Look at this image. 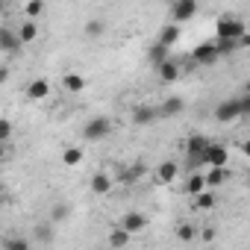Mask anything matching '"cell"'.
Masks as SVG:
<instances>
[{"mask_svg": "<svg viewBox=\"0 0 250 250\" xmlns=\"http://www.w3.org/2000/svg\"><path fill=\"white\" fill-rule=\"evenodd\" d=\"M85 85H88V80H85L83 74H77V71H68V74H62V88H65V91H71V94H80V91H85Z\"/></svg>", "mask_w": 250, "mask_h": 250, "instance_id": "e0dca14e", "label": "cell"}, {"mask_svg": "<svg viewBox=\"0 0 250 250\" xmlns=\"http://www.w3.org/2000/svg\"><path fill=\"white\" fill-rule=\"evenodd\" d=\"M168 50H171V47H165V44H159V42H153V44H150V62H153V68H156L159 62H165V59L171 56Z\"/></svg>", "mask_w": 250, "mask_h": 250, "instance_id": "484cf974", "label": "cell"}, {"mask_svg": "<svg viewBox=\"0 0 250 250\" xmlns=\"http://www.w3.org/2000/svg\"><path fill=\"white\" fill-rule=\"evenodd\" d=\"M6 6H9V0H0V15L6 12Z\"/></svg>", "mask_w": 250, "mask_h": 250, "instance_id": "d590c367", "label": "cell"}, {"mask_svg": "<svg viewBox=\"0 0 250 250\" xmlns=\"http://www.w3.org/2000/svg\"><path fill=\"white\" fill-rule=\"evenodd\" d=\"M177 177H180V165H177L174 159H168V162H162V165L156 168V174H153V183H156V186H171Z\"/></svg>", "mask_w": 250, "mask_h": 250, "instance_id": "9c48e42d", "label": "cell"}, {"mask_svg": "<svg viewBox=\"0 0 250 250\" xmlns=\"http://www.w3.org/2000/svg\"><path fill=\"white\" fill-rule=\"evenodd\" d=\"M238 109H241V118L250 115V94H241V97H238Z\"/></svg>", "mask_w": 250, "mask_h": 250, "instance_id": "836d02e7", "label": "cell"}, {"mask_svg": "<svg viewBox=\"0 0 250 250\" xmlns=\"http://www.w3.org/2000/svg\"><path fill=\"white\" fill-rule=\"evenodd\" d=\"M159 118V106H136L133 109V124L136 127H147Z\"/></svg>", "mask_w": 250, "mask_h": 250, "instance_id": "5bb4252c", "label": "cell"}, {"mask_svg": "<svg viewBox=\"0 0 250 250\" xmlns=\"http://www.w3.org/2000/svg\"><path fill=\"white\" fill-rule=\"evenodd\" d=\"M183 109H186V100H183V97H168V100L159 106V115H168V118H171V115H180Z\"/></svg>", "mask_w": 250, "mask_h": 250, "instance_id": "ffe728a7", "label": "cell"}, {"mask_svg": "<svg viewBox=\"0 0 250 250\" xmlns=\"http://www.w3.org/2000/svg\"><path fill=\"white\" fill-rule=\"evenodd\" d=\"M191 59H194L197 65H215L221 56H218V50H215V42H203V44H197V47L191 50Z\"/></svg>", "mask_w": 250, "mask_h": 250, "instance_id": "52a82bcc", "label": "cell"}, {"mask_svg": "<svg viewBox=\"0 0 250 250\" xmlns=\"http://www.w3.org/2000/svg\"><path fill=\"white\" fill-rule=\"evenodd\" d=\"M6 247L9 250H30V238H9Z\"/></svg>", "mask_w": 250, "mask_h": 250, "instance_id": "d6a6232c", "label": "cell"}, {"mask_svg": "<svg viewBox=\"0 0 250 250\" xmlns=\"http://www.w3.org/2000/svg\"><path fill=\"white\" fill-rule=\"evenodd\" d=\"M215 50H218V56H232L238 50V44H235V39H215Z\"/></svg>", "mask_w": 250, "mask_h": 250, "instance_id": "d4e9b609", "label": "cell"}, {"mask_svg": "<svg viewBox=\"0 0 250 250\" xmlns=\"http://www.w3.org/2000/svg\"><path fill=\"white\" fill-rule=\"evenodd\" d=\"M194 235H197V232H194L191 224H180V227H177V238H180V241H194Z\"/></svg>", "mask_w": 250, "mask_h": 250, "instance_id": "f546056e", "label": "cell"}, {"mask_svg": "<svg viewBox=\"0 0 250 250\" xmlns=\"http://www.w3.org/2000/svg\"><path fill=\"white\" fill-rule=\"evenodd\" d=\"M229 159V150L224 145H209L203 153H200V165L203 168H218V165H227Z\"/></svg>", "mask_w": 250, "mask_h": 250, "instance_id": "277c9868", "label": "cell"}, {"mask_svg": "<svg viewBox=\"0 0 250 250\" xmlns=\"http://www.w3.org/2000/svg\"><path fill=\"white\" fill-rule=\"evenodd\" d=\"M241 33H247V27H244V21L235 18V15H224V18H218V24H215V39H238Z\"/></svg>", "mask_w": 250, "mask_h": 250, "instance_id": "7a4b0ae2", "label": "cell"}, {"mask_svg": "<svg viewBox=\"0 0 250 250\" xmlns=\"http://www.w3.org/2000/svg\"><path fill=\"white\" fill-rule=\"evenodd\" d=\"M12 136H15V127H12V121H9V118H0V142L6 145Z\"/></svg>", "mask_w": 250, "mask_h": 250, "instance_id": "f1b7e54d", "label": "cell"}, {"mask_svg": "<svg viewBox=\"0 0 250 250\" xmlns=\"http://www.w3.org/2000/svg\"><path fill=\"white\" fill-rule=\"evenodd\" d=\"M197 0H174L171 3V21L174 24H186V21H191L194 15H197Z\"/></svg>", "mask_w": 250, "mask_h": 250, "instance_id": "3957f363", "label": "cell"}, {"mask_svg": "<svg viewBox=\"0 0 250 250\" xmlns=\"http://www.w3.org/2000/svg\"><path fill=\"white\" fill-rule=\"evenodd\" d=\"M112 130H115L112 118H106V115H97V118L85 121V127H83V139H85V142H103V139H106Z\"/></svg>", "mask_w": 250, "mask_h": 250, "instance_id": "6da1fadb", "label": "cell"}, {"mask_svg": "<svg viewBox=\"0 0 250 250\" xmlns=\"http://www.w3.org/2000/svg\"><path fill=\"white\" fill-rule=\"evenodd\" d=\"M24 15L30 21H39L44 15V0H27V3H24Z\"/></svg>", "mask_w": 250, "mask_h": 250, "instance_id": "603a6c76", "label": "cell"}, {"mask_svg": "<svg viewBox=\"0 0 250 250\" xmlns=\"http://www.w3.org/2000/svg\"><path fill=\"white\" fill-rule=\"evenodd\" d=\"M118 227H124L130 235H136V232H142V229L147 227V215H142V212H136V209H133V212H127V215L121 218V224H118Z\"/></svg>", "mask_w": 250, "mask_h": 250, "instance_id": "8fae6325", "label": "cell"}, {"mask_svg": "<svg viewBox=\"0 0 250 250\" xmlns=\"http://www.w3.org/2000/svg\"><path fill=\"white\" fill-rule=\"evenodd\" d=\"M15 33H18V42H21V44H33V42H39V21L24 18Z\"/></svg>", "mask_w": 250, "mask_h": 250, "instance_id": "2e32d148", "label": "cell"}, {"mask_svg": "<svg viewBox=\"0 0 250 250\" xmlns=\"http://www.w3.org/2000/svg\"><path fill=\"white\" fill-rule=\"evenodd\" d=\"M83 33H85V39H100V36L106 33V24H103L100 18H91V21L85 24V30H83Z\"/></svg>", "mask_w": 250, "mask_h": 250, "instance_id": "cb8c5ba5", "label": "cell"}, {"mask_svg": "<svg viewBox=\"0 0 250 250\" xmlns=\"http://www.w3.org/2000/svg\"><path fill=\"white\" fill-rule=\"evenodd\" d=\"M215 203H218V200H215V194H212L209 188H203V191H197V194H194V206H197L200 212H209V209H215Z\"/></svg>", "mask_w": 250, "mask_h": 250, "instance_id": "44dd1931", "label": "cell"}, {"mask_svg": "<svg viewBox=\"0 0 250 250\" xmlns=\"http://www.w3.org/2000/svg\"><path fill=\"white\" fill-rule=\"evenodd\" d=\"M83 159H85L83 147H65V150H62V165H65V168H77Z\"/></svg>", "mask_w": 250, "mask_h": 250, "instance_id": "d6986e66", "label": "cell"}, {"mask_svg": "<svg viewBox=\"0 0 250 250\" xmlns=\"http://www.w3.org/2000/svg\"><path fill=\"white\" fill-rule=\"evenodd\" d=\"M203 180H206V188H218V186H224L227 180H232V171H229L227 165L206 168V171H203Z\"/></svg>", "mask_w": 250, "mask_h": 250, "instance_id": "30bf717a", "label": "cell"}, {"mask_svg": "<svg viewBox=\"0 0 250 250\" xmlns=\"http://www.w3.org/2000/svg\"><path fill=\"white\" fill-rule=\"evenodd\" d=\"M6 80H9V68L0 65V85H6Z\"/></svg>", "mask_w": 250, "mask_h": 250, "instance_id": "e575fe53", "label": "cell"}, {"mask_svg": "<svg viewBox=\"0 0 250 250\" xmlns=\"http://www.w3.org/2000/svg\"><path fill=\"white\" fill-rule=\"evenodd\" d=\"M206 188V180H203V174H191L188 180H186V194H197V191H203Z\"/></svg>", "mask_w": 250, "mask_h": 250, "instance_id": "4316f807", "label": "cell"}, {"mask_svg": "<svg viewBox=\"0 0 250 250\" xmlns=\"http://www.w3.org/2000/svg\"><path fill=\"white\" fill-rule=\"evenodd\" d=\"M180 39H183V24H174V21H171V24H165V27L159 30V36H156V42H159V44H165V47H174Z\"/></svg>", "mask_w": 250, "mask_h": 250, "instance_id": "7c38bea8", "label": "cell"}, {"mask_svg": "<svg viewBox=\"0 0 250 250\" xmlns=\"http://www.w3.org/2000/svg\"><path fill=\"white\" fill-rule=\"evenodd\" d=\"M142 174H145V168H142V165H139V168H133V171H124L121 183H127V186H130V183H136V180H139Z\"/></svg>", "mask_w": 250, "mask_h": 250, "instance_id": "1f68e13d", "label": "cell"}, {"mask_svg": "<svg viewBox=\"0 0 250 250\" xmlns=\"http://www.w3.org/2000/svg\"><path fill=\"white\" fill-rule=\"evenodd\" d=\"M156 74H159V80L165 83V85H171V83H177L180 80V74H183V68H180V62L177 59H165V62H159L156 65Z\"/></svg>", "mask_w": 250, "mask_h": 250, "instance_id": "ba28073f", "label": "cell"}, {"mask_svg": "<svg viewBox=\"0 0 250 250\" xmlns=\"http://www.w3.org/2000/svg\"><path fill=\"white\" fill-rule=\"evenodd\" d=\"M168 3H174V0H168Z\"/></svg>", "mask_w": 250, "mask_h": 250, "instance_id": "74e56055", "label": "cell"}, {"mask_svg": "<svg viewBox=\"0 0 250 250\" xmlns=\"http://www.w3.org/2000/svg\"><path fill=\"white\" fill-rule=\"evenodd\" d=\"M27 97H30V100H47V97H50V83L42 80V77L33 80V83L27 85Z\"/></svg>", "mask_w": 250, "mask_h": 250, "instance_id": "ac0fdd59", "label": "cell"}, {"mask_svg": "<svg viewBox=\"0 0 250 250\" xmlns=\"http://www.w3.org/2000/svg\"><path fill=\"white\" fill-rule=\"evenodd\" d=\"M212 142L203 136V133H194V136H188V142H186V156L194 162V165H200V153L209 147Z\"/></svg>", "mask_w": 250, "mask_h": 250, "instance_id": "8992f818", "label": "cell"}, {"mask_svg": "<svg viewBox=\"0 0 250 250\" xmlns=\"http://www.w3.org/2000/svg\"><path fill=\"white\" fill-rule=\"evenodd\" d=\"M36 238L42 244H50L53 241V227H36Z\"/></svg>", "mask_w": 250, "mask_h": 250, "instance_id": "4dcf8cb0", "label": "cell"}, {"mask_svg": "<svg viewBox=\"0 0 250 250\" xmlns=\"http://www.w3.org/2000/svg\"><path fill=\"white\" fill-rule=\"evenodd\" d=\"M24 44L18 42V33L12 27H0V50H6V53H18Z\"/></svg>", "mask_w": 250, "mask_h": 250, "instance_id": "9a60e30c", "label": "cell"}, {"mask_svg": "<svg viewBox=\"0 0 250 250\" xmlns=\"http://www.w3.org/2000/svg\"><path fill=\"white\" fill-rule=\"evenodd\" d=\"M112 186H115V180H112L109 174H103V171H97V174L88 180V188H91V194H97V197L109 194V191H112Z\"/></svg>", "mask_w": 250, "mask_h": 250, "instance_id": "4fadbf2b", "label": "cell"}, {"mask_svg": "<svg viewBox=\"0 0 250 250\" xmlns=\"http://www.w3.org/2000/svg\"><path fill=\"white\" fill-rule=\"evenodd\" d=\"M238 118H241L238 97H232V100H221V103L215 106V121H218V124H232V121H238Z\"/></svg>", "mask_w": 250, "mask_h": 250, "instance_id": "5b68a950", "label": "cell"}, {"mask_svg": "<svg viewBox=\"0 0 250 250\" xmlns=\"http://www.w3.org/2000/svg\"><path fill=\"white\" fill-rule=\"evenodd\" d=\"M130 238H133V235L124 229V227H115V229L109 232V247H127V244H130Z\"/></svg>", "mask_w": 250, "mask_h": 250, "instance_id": "7402d4cb", "label": "cell"}, {"mask_svg": "<svg viewBox=\"0 0 250 250\" xmlns=\"http://www.w3.org/2000/svg\"><path fill=\"white\" fill-rule=\"evenodd\" d=\"M68 215H71V206H68V203H62V200H59V203H53V209H50V221H53V224L65 221Z\"/></svg>", "mask_w": 250, "mask_h": 250, "instance_id": "83f0119b", "label": "cell"}, {"mask_svg": "<svg viewBox=\"0 0 250 250\" xmlns=\"http://www.w3.org/2000/svg\"><path fill=\"white\" fill-rule=\"evenodd\" d=\"M6 159V147H3V142H0V162Z\"/></svg>", "mask_w": 250, "mask_h": 250, "instance_id": "8d00e7d4", "label": "cell"}]
</instances>
